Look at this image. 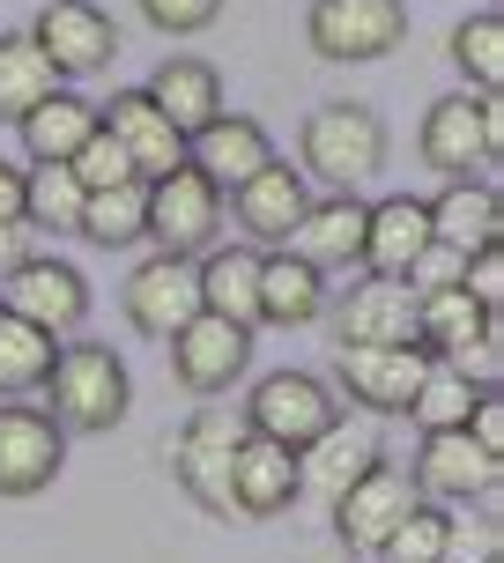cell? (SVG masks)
Returning a JSON list of instances; mask_svg holds the SVG:
<instances>
[{
    "label": "cell",
    "mask_w": 504,
    "mask_h": 563,
    "mask_svg": "<svg viewBox=\"0 0 504 563\" xmlns=\"http://www.w3.org/2000/svg\"><path fill=\"white\" fill-rule=\"evenodd\" d=\"M335 416H341V400L319 371H267L245 400V430L252 438H275V445H289V452H305Z\"/></svg>",
    "instance_id": "5b68a950"
},
{
    "label": "cell",
    "mask_w": 504,
    "mask_h": 563,
    "mask_svg": "<svg viewBox=\"0 0 504 563\" xmlns=\"http://www.w3.org/2000/svg\"><path fill=\"white\" fill-rule=\"evenodd\" d=\"M504 156V104L497 97H446L423 112V164L446 170V178H475L482 164Z\"/></svg>",
    "instance_id": "277c9868"
},
{
    "label": "cell",
    "mask_w": 504,
    "mask_h": 563,
    "mask_svg": "<svg viewBox=\"0 0 504 563\" xmlns=\"http://www.w3.org/2000/svg\"><path fill=\"white\" fill-rule=\"evenodd\" d=\"M230 497H238V519H275V511H289L297 497H305L297 452L245 430V445H238V460H230Z\"/></svg>",
    "instance_id": "d6986e66"
},
{
    "label": "cell",
    "mask_w": 504,
    "mask_h": 563,
    "mask_svg": "<svg viewBox=\"0 0 504 563\" xmlns=\"http://www.w3.org/2000/svg\"><path fill=\"white\" fill-rule=\"evenodd\" d=\"M460 289H468V297H475V305L497 319V305H504V260H497V245L468 253V267H460Z\"/></svg>",
    "instance_id": "60d3db41"
},
{
    "label": "cell",
    "mask_w": 504,
    "mask_h": 563,
    "mask_svg": "<svg viewBox=\"0 0 504 563\" xmlns=\"http://www.w3.org/2000/svg\"><path fill=\"white\" fill-rule=\"evenodd\" d=\"M45 394H53L45 416H53L59 430L105 438V430H119L127 408H134V378H127V364H119L105 341H67L53 356V371H45Z\"/></svg>",
    "instance_id": "6da1fadb"
},
{
    "label": "cell",
    "mask_w": 504,
    "mask_h": 563,
    "mask_svg": "<svg viewBox=\"0 0 504 563\" xmlns=\"http://www.w3.org/2000/svg\"><path fill=\"white\" fill-rule=\"evenodd\" d=\"M319 311H327V275L311 260H297L289 245L260 253V319L267 327H305Z\"/></svg>",
    "instance_id": "4316f807"
},
{
    "label": "cell",
    "mask_w": 504,
    "mask_h": 563,
    "mask_svg": "<svg viewBox=\"0 0 504 563\" xmlns=\"http://www.w3.org/2000/svg\"><path fill=\"white\" fill-rule=\"evenodd\" d=\"M53 89H59V75H53V59L37 53V37L30 30H0V119H23Z\"/></svg>",
    "instance_id": "4dcf8cb0"
},
{
    "label": "cell",
    "mask_w": 504,
    "mask_h": 563,
    "mask_svg": "<svg viewBox=\"0 0 504 563\" xmlns=\"http://www.w3.org/2000/svg\"><path fill=\"white\" fill-rule=\"evenodd\" d=\"M364 216H371V200H357V194L311 200L305 216H297V230H289V253L311 260L319 275H335V267H357V260H364Z\"/></svg>",
    "instance_id": "ffe728a7"
},
{
    "label": "cell",
    "mask_w": 504,
    "mask_h": 563,
    "mask_svg": "<svg viewBox=\"0 0 504 563\" xmlns=\"http://www.w3.org/2000/svg\"><path fill=\"white\" fill-rule=\"evenodd\" d=\"M252 356V334L245 327H230V319H216V311H194L178 334H171V371H178V386L186 394H230V378L245 371Z\"/></svg>",
    "instance_id": "4fadbf2b"
},
{
    "label": "cell",
    "mask_w": 504,
    "mask_h": 563,
    "mask_svg": "<svg viewBox=\"0 0 504 563\" xmlns=\"http://www.w3.org/2000/svg\"><path fill=\"white\" fill-rule=\"evenodd\" d=\"M59 341L45 334V327H30V319H15V311H0V394H37L45 386V371H53Z\"/></svg>",
    "instance_id": "1f68e13d"
},
{
    "label": "cell",
    "mask_w": 504,
    "mask_h": 563,
    "mask_svg": "<svg viewBox=\"0 0 504 563\" xmlns=\"http://www.w3.org/2000/svg\"><path fill=\"white\" fill-rule=\"evenodd\" d=\"M468 438L504 460V400H497V386H482V394H475V408H468Z\"/></svg>",
    "instance_id": "b9f144b4"
},
{
    "label": "cell",
    "mask_w": 504,
    "mask_h": 563,
    "mask_svg": "<svg viewBox=\"0 0 504 563\" xmlns=\"http://www.w3.org/2000/svg\"><path fill=\"white\" fill-rule=\"evenodd\" d=\"M194 275H200V311H216L245 334L260 327V253L252 245H208L194 260Z\"/></svg>",
    "instance_id": "cb8c5ba5"
},
{
    "label": "cell",
    "mask_w": 504,
    "mask_h": 563,
    "mask_svg": "<svg viewBox=\"0 0 504 563\" xmlns=\"http://www.w3.org/2000/svg\"><path fill=\"white\" fill-rule=\"evenodd\" d=\"M460 267H468V253H452V245H438V238H430V245H423L416 260H408V297H430V289H452V282H460Z\"/></svg>",
    "instance_id": "f35d334b"
},
{
    "label": "cell",
    "mask_w": 504,
    "mask_h": 563,
    "mask_svg": "<svg viewBox=\"0 0 504 563\" xmlns=\"http://www.w3.org/2000/svg\"><path fill=\"white\" fill-rule=\"evenodd\" d=\"M408 482H416V497H430V505H475V497H497L504 460L482 452L468 430H430Z\"/></svg>",
    "instance_id": "30bf717a"
},
{
    "label": "cell",
    "mask_w": 504,
    "mask_h": 563,
    "mask_svg": "<svg viewBox=\"0 0 504 563\" xmlns=\"http://www.w3.org/2000/svg\"><path fill=\"white\" fill-rule=\"evenodd\" d=\"M186 164L216 186V194H238L260 164H275V141H267V126L245 112H216L200 134H186Z\"/></svg>",
    "instance_id": "9a60e30c"
},
{
    "label": "cell",
    "mask_w": 504,
    "mask_h": 563,
    "mask_svg": "<svg viewBox=\"0 0 504 563\" xmlns=\"http://www.w3.org/2000/svg\"><path fill=\"white\" fill-rule=\"evenodd\" d=\"M430 238L452 245V253H482L504 238V200L490 178H452L446 194L430 200Z\"/></svg>",
    "instance_id": "d4e9b609"
},
{
    "label": "cell",
    "mask_w": 504,
    "mask_h": 563,
    "mask_svg": "<svg viewBox=\"0 0 504 563\" xmlns=\"http://www.w3.org/2000/svg\"><path fill=\"white\" fill-rule=\"evenodd\" d=\"M423 371H430V349H416V341H401V349H341L335 356L341 394L364 400L371 416H408Z\"/></svg>",
    "instance_id": "5bb4252c"
},
{
    "label": "cell",
    "mask_w": 504,
    "mask_h": 563,
    "mask_svg": "<svg viewBox=\"0 0 504 563\" xmlns=\"http://www.w3.org/2000/svg\"><path fill=\"white\" fill-rule=\"evenodd\" d=\"M141 15L164 30V37H194V30H208L223 15V0H141Z\"/></svg>",
    "instance_id": "ab89813d"
},
{
    "label": "cell",
    "mask_w": 504,
    "mask_h": 563,
    "mask_svg": "<svg viewBox=\"0 0 504 563\" xmlns=\"http://www.w3.org/2000/svg\"><path fill=\"white\" fill-rule=\"evenodd\" d=\"M245 445V416H223V408H200L178 438H171V475L194 497L200 511L216 519H238V497H230V460Z\"/></svg>",
    "instance_id": "3957f363"
},
{
    "label": "cell",
    "mask_w": 504,
    "mask_h": 563,
    "mask_svg": "<svg viewBox=\"0 0 504 563\" xmlns=\"http://www.w3.org/2000/svg\"><path fill=\"white\" fill-rule=\"evenodd\" d=\"M335 334H341V349H401V341H416V297H408V282H386V275L357 282L335 311Z\"/></svg>",
    "instance_id": "ac0fdd59"
},
{
    "label": "cell",
    "mask_w": 504,
    "mask_h": 563,
    "mask_svg": "<svg viewBox=\"0 0 504 563\" xmlns=\"http://www.w3.org/2000/svg\"><path fill=\"white\" fill-rule=\"evenodd\" d=\"M59 460H67V430H59L45 408L8 400V408H0V497H37V489H53Z\"/></svg>",
    "instance_id": "9c48e42d"
},
{
    "label": "cell",
    "mask_w": 504,
    "mask_h": 563,
    "mask_svg": "<svg viewBox=\"0 0 504 563\" xmlns=\"http://www.w3.org/2000/svg\"><path fill=\"white\" fill-rule=\"evenodd\" d=\"M97 126L127 148L134 178H164L186 164V134H171V119L149 104V89H119L112 104H97Z\"/></svg>",
    "instance_id": "e0dca14e"
},
{
    "label": "cell",
    "mask_w": 504,
    "mask_h": 563,
    "mask_svg": "<svg viewBox=\"0 0 504 563\" xmlns=\"http://www.w3.org/2000/svg\"><path fill=\"white\" fill-rule=\"evenodd\" d=\"M200 311V275H194V260H141L134 275H127V319H134L149 341H171L186 319Z\"/></svg>",
    "instance_id": "2e32d148"
},
{
    "label": "cell",
    "mask_w": 504,
    "mask_h": 563,
    "mask_svg": "<svg viewBox=\"0 0 504 563\" xmlns=\"http://www.w3.org/2000/svg\"><path fill=\"white\" fill-rule=\"evenodd\" d=\"M423 245H430V200H416V194L371 200V216H364V260H357V267L401 282V275H408V260H416Z\"/></svg>",
    "instance_id": "603a6c76"
},
{
    "label": "cell",
    "mask_w": 504,
    "mask_h": 563,
    "mask_svg": "<svg viewBox=\"0 0 504 563\" xmlns=\"http://www.w3.org/2000/svg\"><path fill=\"white\" fill-rule=\"evenodd\" d=\"M0 311H15V319H30V327H45V334L59 341L89 319V282H83V267H67V260L30 253L23 267L0 275Z\"/></svg>",
    "instance_id": "ba28073f"
},
{
    "label": "cell",
    "mask_w": 504,
    "mask_h": 563,
    "mask_svg": "<svg viewBox=\"0 0 504 563\" xmlns=\"http://www.w3.org/2000/svg\"><path fill=\"white\" fill-rule=\"evenodd\" d=\"M452 59L475 82V97H497L504 89V15L497 8H482V15H468V23L452 30Z\"/></svg>",
    "instance_id": "e575fe53"
},
{
    "label": "cell",
    "mask_w": 504,
    "mask_h": 563,
    "mask_svg": "<svg viewBox=\"0 0 504 563\" xmlns=\"http://www.w3.org/2000/svg\"><path fill=\"white\" fill-rule=\"evenodd\" d=\"M408 505H416V482L401 475L393 460L364 467V475H357V482H349V489L335 497V534H341V549H357V556H379Z\"/></svg>",
    "instance_id": "7c38bea8"
},
{
    "label": "cell",
    "mask_w": 504,
    "mask_h": 563,
    "mask_svg": "<svg viewBox=\"0 0 504 563\" xmlns=\"http://www.w3.org/2000/svg\"><path fill=\"white\" fill-rule=\"evenodd\" d=\"M216 230H223V194H216L194 164L149 178V238H156V253L200 260L216 245Z\"/></svg>",
    "instance_id": "8992f818"
},
{
    "label": "cell",
    "mask_w": 504,
    "mask_h": 563,
    "mask_svg": "<svg viewBox=\"0 0 504 563\" xmlns=\"http://www.w3.org/2000/svg\"><path fill=\"white\" fill-rule=\"evenodd\" d=\"M475 394H482L475 378H460L452 364H438V356H430L416 400H408V422H416L423 438H430V430H468V408H475Z\"/></svg>",
    "instance_id": "836d02e7"
},
{
    "label": "cell",
    "mask_w": 504,
    "mask_h": 563,
    "mask_svg": "<svg viewBox=\"0 0 504 563\" xmlns=\"http://www.w3.org/2000/svg\"><path fill=\"white\" fill-rule=\"evenodd\" d=\"M446 511L452 505L416 497V505L401 511V527L386 534V549H379V556H386V563H438V556H446Z\"/></svg>",
    "instance_id": "d590c367"
},
{
    "label": "cell",
    "mask_w": 504,
    "mask_h": 563,
    "mask_svg": "<svg viewBox=\"0 0 504 563\" xmlns=\"http://www.w3.org/2000/svg\"><path fill=\"white\" fill-rule=\"evenodd\" d=\"M305 37L319 59H386L408 37V0H311Z\"/></svg>",
    "instance_id": "52a82bcc"
},
{
    "label": "cell",
    "mask_w": 504,
    "mask_h": 563,
    "mask_svg": "<svg viewBox=\"0 0 504 563\" xmlns=\"http://www.w3.org/2000/svg\"><path fill=\"white\" fill-rule=\"evenodd\" d=\"M67 170L83 178V194H105V186H127V178H134L127 148H119V141L105 134V126H97V134H89L83 148H75V156H67Z\"/></svg>",
    "instance_id": "8d00e7d4"
},
{
    "label": "cell",
    "mask_w": 504,
    "mask_h": 563,
    "mask_svg": "<svg viewBox=\"0 0 504 563\" xmlns=\"http://www.w3.org/2000/svg\"><path fill=\"white\" fill-rule=\"evenodd\" d=\"M23 230H30V223H0V275L30 260V238H23Z\"/></svg>",
    "instance_id": "ee69618b"
},
{
    "label": "cell",
    "mask_w": 504,
    "mask_h": 563,
    "mask_svg": "<svg viewBox=\"0 0 504 563\" xmlns=\"http://www.w3.org/2000/svg\"><path fill=\"white\" fill-rule=\"evenodd\" d=\"M149 104L171 119V134H200L208 119L223 112V75L208 59H164L149 75Z\"/></svg>",
    "instance_id": "83f0119b"
},
{
    "label": "cell",
    "mask_w": 504,
    "mask_h": 563,
    "mask_svg": "<svg viewBox=\"0 0 504 563\" xmlns=\"http://www.w3.org/2000/svg\"><path fill=\"white\" fill-rule=\"evenodd\" d=\"M75 238L105 245V253H119V245H141V238H149V178H127V186L89 194V200H83V230H75Z\"/></svg>",
    "instance_id": "f546056e"
},
{
    "label": "cell",
    "mask_w": 504,
    "mask_h": 563,
    "mask_svg": "<svg viewBox=\"0 0 504 563\" xmlns=\"http://www.w3.org/2000/svg\"><path fill=\"white\" fill-rule=\"evenodd\" d=\"M497 556H504L497 519H460V511H446V556L438 563H497Z\"/></svg>",
    "instance_id": "74e56055"
},
{
    "label": "cell",
    "mask_w": 504,
    "mask_h": 563,
    "mask_svg": "<svg viewBox=\"0 0 504 563\" xmlns=\"http://www.w3.org/2000/svg\"><path fill=\"white\" fill-rule=\"evenodd\" d=\"M0 223H23V170L0 164Z\"/></svg>",
    "instance_id": "7bdbcfd3"
},
{
    "label": "cell",
    "mask_w": 504,
    "mask_h": 563,
    "mask_svg": "<svg viewBox=\"0 0 504 563\" xmlns=\"http://www.w3.org/2000/svg\"><path fill=\"white\" fill-rule=\"evenodd\" d=\"M30 37H37V53L53 59L59 82H83L97 67H112V53H119L112 15L89 8V0H45V15L30 23Z\"/></svg>",
    "instance_id": "8fae6325"
},
{
    "label": "cell",
    "mask_w": 504,
    "mask_h": 563,
    "mask_svg": "<svg viewBox=\"0 0 504 563\" xmlns=\"http://www.w3.org/2000/svg\"><path fill=\"white\" fill-rule=\"evenodd\" d=\"M497 334V319L452 282V289H430V297H416V349H430L438 364H452V356H468L475 341Z\"/></svg>",
    "instance_id": "484cf974"
},
{
    "label": "cell",
    "mask_w": 504,
    "mask_h": 563,
    "mask_svg": "<svg viewBox=\"0 0 504 563\" xmlns=\"http://www.w3.org/2000/svg\"><path fill=\"white\" fill-rule=\"evenodd\" d=\"M15 126H23L30 164H67V156L97 134V104H89V97H75V89H53V97H45V104H30Z\"/></svg>",
    "instance_id": "f1b7e54d"
},
{
    "label": "cell",
    "mask_w": 504,
    "mask_h": 563,
    "mask_svg": "<svg viewBox=\"0 0 504 563\" xmlns=\"http://www.w3.org/2000/svg\"><path fill=\"white\" fill-rule=\"evenodd\" d=\"M305 164L335 186V194H357L371 170H386V119L371 104H319L305 119Z\"/></svg>",
    "instance_id": "7a4b0ae2"
},
{
    "label": "cell",
    "mask_w": 504,
    "mask_h": 563,
    "mask_svg": "<svg viewBox=\"0 0 504 563\" xmlns=\"http://www.w3.org/2000/svg\"><path fill=\"white\" fill-rule=\"evenodd\" d=\"M379 460H386L379 430H364V422H341V416H335L305 452H297V482H305V489H319V497L335 505L341 489L364 475V467H379Z\"/></svg>",
    "instance_id": "7402d4cb"
},
{
    "label": "cell",
    "mask_w": 504,
    "mask_h": 563,
    "mask_svg": "<svg viewBox=\"0 0 504 563\" xmlns=\"http://www.w3.org/2000/svg\"><path fill=\"white\" fill-rule=\"evenodd\" d=\"M83 178L67 164H30L23 170V223H37V230H83Z\"/></svg>",
    "instance_id": "d6a6232c"
},
{
    "label": "cell",
    "mask_w": 504,
    "mask_h": 563,
    "mask_svg": "<svg viewBox=\"0 0 504 563\" xmlns=\"http://www.w3.org/2000/svg\"><path fill=\"white\" fill-rule=\"evenodd\" d=\"M305 208H311L305 178L282 164V156H275V164H260L245 186L230 194V216L245 223L252 245H289V230H297V216H305Z\"/></svg>",
    "instance_id": "44dd1931"
}]
</instances>
